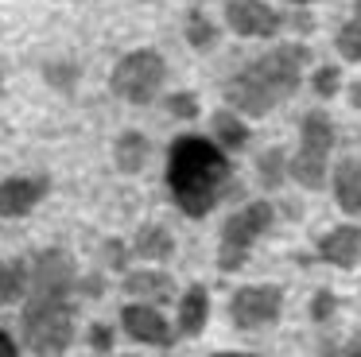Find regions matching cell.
<instances>
[{"label":"cell","instance_id":"1","mask_svg":"<svg viewBox=\"0 0 361 357\" xmlns=\"http://www.w3.org/2000/svg\"><path fill=\"white\" fill-rule=\"evenodd\" d=\"M233 186L229 155L206 136H179L167 147V190L187 217H206Z\"/></svg>","mask_w":361,"mask_h":357},{"label":"cell","instance_id":"29","mask_svg":"<svg viewBox=\"0 0 361 357\" xmlns=\"http://www.w3.org/2000/svg\"><path fill=\"white\" fill-rule=\"evenodd\" d=\"M0 357H20V346L12 341V334L0 326Z\"/></svg>","mask_w":361,"mask_h":357},{"label":"cell","instance_id":"20","mask_svg":"<svg viewBox=\"0 0 361 357\" xmlns=\"http://www.w3.org/2000/svg\"><path fill=\"white\" fill-rule=\"evenodd\" d=\"M187 43L195 47V51H214L218 47V28H214V20L202 12V8H190L187 12Z\"/></svg>","mask_w":361,"mask_h":357},{"label":"cell","instance_id":"13","mask_svg":"<svg viewBox=\"0 0 361 357\" xmlns=\"http://www.w3.org/2000/svg\"><path fill=\"white\" fill-rule=\"evenodd\" d=\"M210 322V291L202 284L187 287L179 299V310H175V326H179L183 338H198Z\"/></svg>","mask_w":361,"mask_h":357},{"label":"cell","instance_id":"12","mask_svg":"<svg viewBox=\"0 0 361 357\" xmlns=\"http://www.w3.org/2000/svg\"><path fill=\"white\" fill-rule=\"evenodd\" d=\"M319 256L342 272L357 268L361 264V229L357 225H334L330 233L319 237Z\"/></svg>","mask_w":361,"mask_h":357},{"label":"cell","instance_id":"25","mask_svg":"<svg viewBox=\"0 0 361 357\" xmlns=\"http://www.w3.org/2000/svg\"><path fill=\"white\" fill-rule=\"evenodd\" d=\"M167 113L179 116V121H195V116H198V97L190 90L171 93V97H167Z\"/></svg>","mask_w":361,"mask_h":357},{"label":"cell","instance_id":"18","mask_svg":"<svg viewBox=\"0 0 361 357\" xmlns=\"http://www.w3.org/2000/svg\"><path fill=\"white\" fill-rule=\"evenodd\" d=\"M113 163H117L125 175H136L148 163V136L144 132H121L117 144H113Z\"/></svg>","mask_w":361,"mask_h":357},{"label":"cell","instance_id":"22","mask_svg":"<svg viewBox=\"0 0 361 357\" xmlns=\"http://www.w3.org/2000/svg\"><path fill=\"white\" fill-rule=\"evenodd\" d=\"M288 155H283V147H268L264 155H257V175L260 183L268 186V190H276V186L283 183V175H288Z\"/></svg>","mask_w":361,"mask_h":357},{"label":"cell","instance_id":"27","mask_svg":"<svg viewBox=\"0 0 361 357\" xmlns=\"http://www.w3.org/2000/svg\"><path fill=\"white\" fill-rule=\"evenodd\" d=\"M90 346H94L97 353H109V349H113V326L109 322H94V326H90Z\"/></svg>","mask_w":361,"mask_h":357},{"label":"cell","instance_id":"19","mask_svg":"<svg viewBox=\"0 0 361 357\" xmlns=\"http://www.w3.org/2000/svg\"><path fill=\"white\" fill-rule=\"evenodd\" d=\"M133 253L144 256V260H167L175 253V237L164 229V225H140L133 241Z\"/></svg>","mask_w":361,"mask_h":357},{"label":"cell","instance_id":"2","mask_svg":"<svg viewBox=\"0 0 361 357\" xmlns=\"http://www.w3.org/2000/svg\"><path fill=\"white\" fill-rule=\"evenodd\" d=\"M307 62H311V47L303 43H280L268 54L252 59L226 82V105L237 116H264L272 113L280 101H288L299 90Z\"/></svg>","mask_w":361,"mask_h":357},{"label":"cell","instance_id":"23","mask_svg":"<svg viewBox=\"0 0 361 357\" xmlns=\"http://www.w3.org/2000/svg\"><path fill=\"white\" fill-rule=\"evenodd\" d=\"M43 78H47L55 90L71 93L74 82H78V66H74V62H47V66H43Z\"/></svg>","mask_w":361,"mask_h":357},{"label":"cell","instance_id":"32","mask_svg":"<svg viewBox=\"0 0 361 357\" xmlns=\"http://www.w3.org/2000/svg\"><path fill=\"white\" fill-rule=\"evenodd\" d=\"M218 357H260V353H218Z\"/></svg>","mask_w":361,"mask_h":357},{"label":"cell","instance_id":"17","mask_svg":"<svg viewBox=\"0 0 361 357\" xmlns=\"http://www.w3.org/2000/svg\"><path fill=\"white\" fill-rule=\"evenodd\" d=\"M32 291V268L24 260H0V307L27 299Z\"/></svg>","mask_w":361,"mask_h":357},{"label":"cell","instance_id":"31","mask_svg":"<svg viewBox=\"0 0 361 357\" xmlns=\"http://www.w3.org/2000/svg\"><path fill=\"white\" fill-rule=\"evenodd\" d=\"M350 105H353V109H361V78L350 85Z\"/></svg>","mask_w":361,"mask_h":357},{"label":"cell","instance_id":"14","mask_svg":"<svg viewBox=\"0 0 361 357\" xmlns=\"http://www.w3.org/2000/svg\"><path fill=\"white\" fill-rule=\"evenodd\" d=\"M125 291L133 295V303H144V307H159V303H167L175 295V284L167 272H128L125 276Z\"/></svg>","mask_w":361,"mask_h":357},{"label":"cell","instance_id":"16","mask_svg":"<svg viewBox=\"0 0 361 357\" xmlns=\"http://www.w3.org/2000/svg\"><path fill=\"white\" fill-rule=\"evenodd\" d=\"M210 132H214V144H218L221 152H237V147L249 144V124H245L233 109H218V113L210 116Z\"/></svg>","mask_w":361,"mask_h":357},{"label":"cell","instance_id":"5","mask_svg":"<svg viewBox=\"0 0 361 357\" xmlns=\"http://www.w3.org/2000/svg\"><path fill=\"white\" fill-rule=\"evenodd\" d=\"M272 217H276V210L268 202H249L233 217H226V225H221V245H218V268L221 272L245 268L257 237L272 229Z\"/></svg>","mask_w":361,"mask_h":357},{"label":"cell","instance_id":"11","mask_svg":"<svg viewBox=\"0 0 361 357\" xmlns=\"http://www.w3.org/2000/svg\"><path fill=\"white\" fill-rule=\"evenodd\" d=\"M47 190H51V178H43V175L39 178H24V175L4 178V183H0V217L32 214V210L47 198Z\"/></svg>","mask_w":361,"mask_h":357},{"label":"cell","instance_id":"4","mask_svg":"<svg viewBox=\"0 0 361 357\" xmlns=\"http://www.w3.org/2000/svg\"><path fill=\"white\" fill-rule=\"evenodd\" d=\"M330 147H334V124L326 113H307L299 124V152L291 155L288 175L307 190H322L330 167Z\"/></svg>","mask_w":361,"mask_h":357},{"label":"cell","instance_id":"15","mask_svg":"<svg viewBox=\"0 0 361 357\" xmlns=\"http://www.w3.org/2000/svg\"><path fill=\"white\" fill-rule=\"evenodd\" d=\"M334 198L345 214H361V159L345 155L334 167Z\"/></svg>","mask_w":361,"mask_h":357},{"label":"cell","instance_id":"24","mask_svg":"<svg viewBox=\"0 0 361 357\" xmlns=\"http://www.w3.org/2000/svg\"><path fill=\"white\" fill-rule=\"evenodd\" d=\"M311 85H314L319 97H334L338 85H342V66H319V70H314V78H311Z\"/></svg>","mask_w":361,"mask_h":357},{"label":"cell","instance_id":"28","mask_svg":"<svg viewBox=\"0 0 361 357\" xmlns=\"http://www.w3.org/2000/svg\"><path fill=\"white\" fill-rule=\"evenodd\" d=\"M125 256H128L125 241H105V260H109L113 268H125Z\"/></svg>","mask_w":361,"mask_h":357},{"label":"cell","instance_id":"26","mask_svg":"<svg viewBox=\"0 0 361 357\" xmlns=\"http://www.w3.org/2000/svg\"><path fill=\"white\" fill-rule=\"evenodd\" d=\"M334 310H338V299H334V291H330V287L314 291V299H311V318H314V322H330V318H334Z\"/></svg>","mask_w":361,"mask_h":357},{"label":"cell","instance_id":"8","mask_svg":"<svg viewBox=\"0 0 361 357\" xmlns=\"http://www.w3.org/2000/svg\"><path fill=\"white\" fill-rule=\"evenodd\" d=\"M74 287H78V272H74L71 253H63V248H43L32 264V291L27 295H59V299H71Z\"/></svg>","mask_w":361,"mask_h":357},{"label":"cell","instance_id":"33","mask_svg":"<svg viewBox=\"0 0 361 357\" xmlns=\"http://www.w3.org/2000/svg\"><path fill=\"white\" fill-rule=\"evenodd\" d=\"M291 4H299V8H307V4H314V0H291Z\"/></svg>","mask_w":361,"mask_h":357},{"label":"cell","instance_id":"6","mask_svg":"<svg viewBox=\"0 0 361 357\" xmlns=\"http://www.w3.org/2000/svg\"><path fill=\"white\" fill-rule=\"evenodd\" d=\"M164 78H167V62L159 51H152V47H140V51H128L125 59L113 66V93L125 101H133V105H148V101H156V93L164 90Z\"/></svg>","mask_w":361,"mask_h":357},{"label":"cell","instance_id":"9","mask_svg":"<svg viewBox=\"0 0 361 357\" xmlns=\"http://www.w3.org/2000/svg\"><path fill=\"white\" fill-rule=\"evenodd\" d=\"M226 23L245 39H272L283 28V16L264 0H226Z\"/></svg>","mask_w":361,"mask_h":357},{"label":"cell","instance_id":"34","mask_svg":"<svg viewBox=\"0 0 361 357\" xmlns=\"http://www.w3.org/2000/svg\"><path fill=\"white\" fill-rule=\"evenodd\" d=\"M0 90H4V70H0Z\"/></svg>","mask_w":361,"mask_h":357},{"label":"cell","instance_id":"3","mask_svg":"<svg viewBox=\"0 0 361 357\" xmlns=\"http://www.w3.org/2000/svg\"><path fill=\"white\" fill-rule=\"evenodd\" d=\"M24 346L35 357H63L74 341V307L59 295H27L20 315Z\"/></svg>","mask_w":361,"mask_h":357},{"label":"cell","instance_id":"7","mask_svg":"<svg viewBox=\"0 0 361 357\" xmlns=\"http://www.w3.org/2000/svg\"><path fill=\"white\" fill-rule=\"evenodd\" d=\"M283 315V291L272 284H249L237 287L233 299H229V318H233L237 330H260V326H272Z\"/></svg>","mask_w":361,"mask_h":357},{"label":"cell","instance_id":"10","mask_svg":"<svg viewBox=\"0 0 361 357\" xmlns=\"http://www.w3.org/2000/svg\"><path fill=\"white\" fill-rule=\"evenodd\" d=\"M121 326L133 341H144V346H159L167 349L171 346V322L159 315L156 307H144V303H128L121 310Z\"/></svg>","mask_w":361,"mask_h":357},{"label":"cell","instance_id":"30","mask_svg":"<svg viewBox=\"0 0 361 357\" xmlns=\"http://www.w3.org/2000/svg\"><path fill=\"white\" fill-rule=\"evenodd\" d=\"M342 357H361V330H353V334H350V341H345Z\"/></svg>","mask_w":361,"mask_h":357},{"label":"cell","instance_id":"21","mask_svg":"<svg viewBox=\"0 0 361 357\" xmlns=\"http://www.w3.org/2000/svg\"><path fill=\"white\" fill-rule=\"evenodd\" d=\"M338 51H342V59L361 62V0L353 4V16L338 31Z\"/></svg>","mask_w":361,"mask_h":357}]
</instances>
